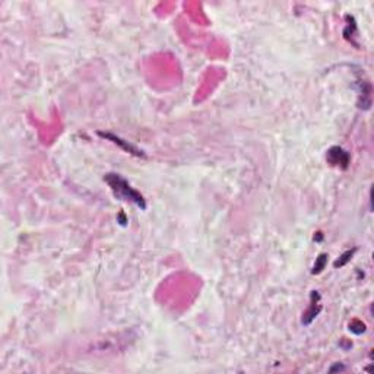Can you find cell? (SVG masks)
Segmentation results:
<instances>
[{
  "mask_svg": "<svg viewBox=\"0 0 374 374\" xmlns=\"http://www.w3.org/2000/svg\"><path fill=\"white\" fill-rule=\"evenodd\" d=\"M104 180L109 183V186L111 187L113 193L116 195V198L123 199V200H129L134 205H137L140 209H145L146 208V203H145V199L140 193H137L132 186L119 174H107L104 177Z\"/></svg>",
  "mask_w": 374,
  "mask_h": 374,
  "instance_id": "1",
  "label": "cell"
},
{
  "mask_svg": "<svg viewBox=\"0 0 374 374\" xmlns=\"http://www.w3.org/2000/svg\"><path fill=\"white\" fill-rule=\"evenodd\" d=\"M100 136H103V137H106V139H110L111 142H114L116 145H120V146H122L126 152H129V154L137 155V156H143L142 151H139L137 148H134V146H132L130 143L125 142L123 139H120V137H117V136H114V134H111V133L100 132Z\"/></svg>",
  "mask_w": 374,
  "mask_h": 374,
  "instance_id": "2",
  "label": "cell"
},
{
  "mask_svg": "<svg viewBox=\"0 0 374 374\" xmlns=\"http://www.w3.org/2000/svg\"><path fill=\"white\" fill-rule=\"evenodd\" d=\"M325 262H326V256L323 254V256H320V259H319V262L314 264V273H319L322 269H323V266H325Z\"/></svg>",
  "mask_w": 374,
  "mask_h": 374,
  "instance_id": "3",
  "label": "cell"
}]
</instances>
